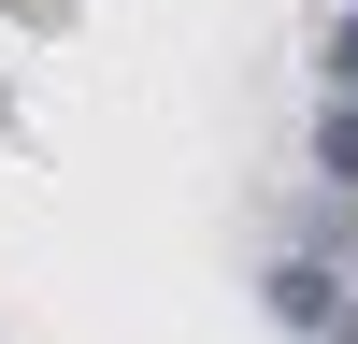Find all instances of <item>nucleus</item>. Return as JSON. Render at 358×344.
<instances>
[{"label":"nucleus","instance_id":"1","mask_svg":"<svg viewBox=\"0 0 358 344\" xmlns=\"http://www.w3.org/2000/svg\"><path fill=\"white\" fill-rule=\"evenodd\" d=\"M273 315H287V330H344V301H330L315 258H287V273H273Z\"/></svg>","mask_w":358,"mask_h":344},{"label":"nucleus","instance_id":"2","mask_svg":"<svg viewBox=\"0 0 358 344\" xmlns=\"http://www.w3.org/2000/svg\"><path fill=\"white\" fill-rule=\"evenodd\" d=\"M315 158H330V187H358V101L330 115V129H315Z\"/></svg>","mask_w":358,"mask_h":344},{"label":"nucleus","instance_id":"3","mask_svg":"<svg viewBox=\"0 0 358 344\" xmlns=\"http://www.w3.org/2000/svg\"><path fill=\"white\" fill-rule=\"evenodd\" d=\"M330 86H358V15H344V43H330Z\"/></svg>","mask_w":358,"mask_h":344}]
</instances>
